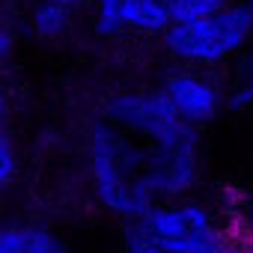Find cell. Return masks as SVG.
<instances>
[{"instance_id": "cell-1", "label": "cell", "mask_w": 253, "mask_h": 253, "mask_svg": "<svg viewBox=\"0 0 253 253\" xmlns=\"http://www.w3.org/2000/svg\"><path fill=\"white\" fill-rule=\"evenodd\" d=\"M86 176L98 206L128 220L161 200L194 191L200 143L164 149L98 116L86 131Z\"/></svg>"}, {"instance_id": "cell-2", "label": "cell", "mask_w": 253, "mask_h": 253, "mask_svg": "<svg viewBox=\"0 0 253 253\" xmlns=\"http://www.w3.org/2000/svg\"><path fill=\"white\" fill-rule=\"evenodd\" d=\"M122 244L131 253H223L238 247V238L206 203L176 197L125 220Z\"/></svg>"}, {"instance_id": "cell-3", "label": "cell", "mask_w": 253, "mask_h": 253, "mask_svg": "<svg viewBox=\"0 0 253 253\" xmlns=\"http://www.w3.org/2000/svg\"><path fill=\"white\" fill-rule=\"evenodd\" d=\"M164 48L185 66L197 69H214L238 54L253 42V3L247 0H226L223 6L173 21L164 33Z\"/></svg>"}, {"instance_id": "cell-4", "label": "cell", "mask_w": 253, "mask_h": 253, "mask_svg": "<svg viewBox=\"0 0 253 253\" xmlns=\"http://www.w3.org/2000/svg\"><path fill=\"white\" fill-rule=\"evenodd\" d=\"M101 116L119 128L131 131L155 146L164 149H176V146H197L200 134L194 125H188L173 104L167 101V95L158 89H122L113 92L104 107Z\"/></svg>"}, {"instance_id": "cell-5", "label": "cell", "mask_w": 253, "mask_h": 253, "mask_svg": "<svg viewBox=\"0 0 253 253\" xmlns=\"http://www.w3.org/2000/svg\"><path fill=\"white\" fill-rule=\"evenodd\" d=\"M161 92L167 95L173 110L188 125H194V128L209 125L226 107V89L197 66H185V69L170 72L161 84Z\"/></svg>"}, {"instance_id": "cell-6", "label": "cell", "mask_w": 253, "mask_h": 253, "mask_svg": "<svg viewBox=\"0 0 253 253\" xmlns=\"http://www.w3.org/2000/svg\"><path fill=\"white\" fill-rule=\"evenodd\" d=\"M92 3V21L101 36H119V33H143V36H161L170 24V6L167 0H89Z\"/></svg>"}, {"instance_id": "cell-7", "label": "cell", "mask_w": 253, "mask_h": 253, "mask_svg": "<svg viewBox=\"0 0 253 253\" xmlns=\"http://www.w3.org/2000/svg\"><path fill=\"white\" fill-rule=\"evenodd\" d=\"M66 244L63 238L33 220H9L0 223V253H60Z\"/></svg>"}, {"instance_id": "cell-8", "label": "cell", "mask_w": 253, "mask_h": 253, "mask_svg": "<svg viewBox=\"0 0 253 253\" xmlns=\"http://www.w3.org/2000/svg\"><path fill=\"white\" fill-rule=\"evenodd\" d=\"M72 12L75 9L63 0H39L30 12V30L39 39H60L72 24Z\"/></svg>"}, {"instance_id": "cell-9", "label": "cell", "mask_w": 253, "mask_h": 253, "mask_svg": "<svg viewBox=\"0 0 253 253\" xmlns=\"http://www.w3.org/2000/svg\"><path fill=\"white\" fill-rule=\"evenodd\" d=\"M226 107L238 113H253V60L241 66L235 84L226 89Z\"/></svg>"}, {"instance_id": "cell-10", "label": "cell", "mask_w": 253, "mask_h": 253, "mask_svg": "<svg viewBox=\"0 0 253 253\" xmlns=\"http://www.w3.org/2000/svg\"><path fill=\"white\" fill-rule=\"evenodd\" d=\"M18 176V149L9 131H0V194H3Z\"/></svg>"}, {"instance_id": "cell-11", "label": "cell", "mask_w": 253, "mask_h": 253, "mask_svg": "<svg viewBox=\"0 0 253 253\" xmlns=\"http://www.w3.org/2000/svg\"><path fill=\"white\" fill-rule=\"evenodd\" d=\"M223 3H226V0H167L173 21H182V18H194V15L211 12V9H217V6H223Z\"/></svg>"}, {"instance_id": "cell-12", "label": "cell", "mask_w": 253, "mask_h": 253, "mask_svg": "<svg viewBox=\"0 0 253 253\" xmlns=\"http://www.w3.org/2000/svg\"><path fill=\"white\" fill-rule=\"evenodd\" d=\"M241 217H244V232L253 235V182L247 185L244 197H241ZM253 244V241H250Z\"/></svg>"}, {"instance_id": "cell-13", "label": "cell", "mask_w": 253, "mask_h": 253, "mask_svg": "<svg viewBox=\"0 0 253 253\" xmlns=\"http://www.w3.org/2000/svg\"><path fill=\"white\" fill-rule=\"evenodd\" d=\"M12 54V33L6 24H0V66L6 63V57Z\"/></svg>"}, {"instance_id": "cell-14", "label": "cell", "mask_w": 253, "mask_h": 253, "mask_svg": "<svg viewBox=\"0 0 253 253\" xmlns=\"http://www.w3.org/2000/svg\"><path fill=\"white\" fill-rule=\"evenodd\" d=\"M0 131H9V98L0 89Z\"/></svg>"}, {"instance_id": "cell-15", "label": "cell", "mask_w": 253, "mask_h": 253, "mask_svg": "<svg viewBox=\"0 0 253 253\" xmlns=\"http://www.w3.org/2000/svg\"><path fill=\"white\" fill-rule=\"evenodd\" d=\"M66 6H72V9H78V6H84V3H89V0H63Z\"/></svg>"}]
</instances>
